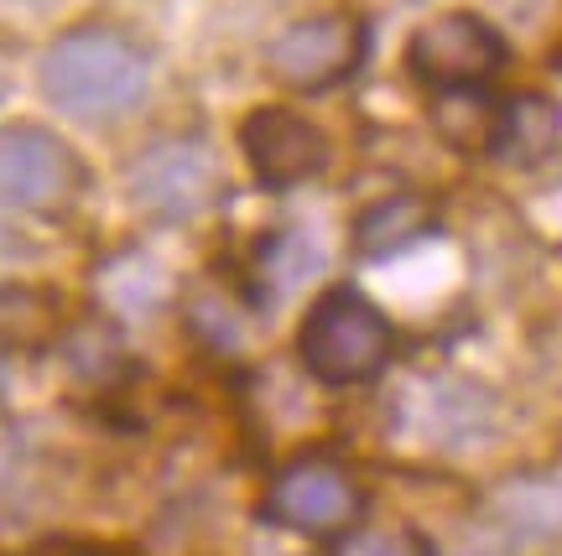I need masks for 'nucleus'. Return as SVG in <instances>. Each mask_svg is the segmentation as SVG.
I'll return each instance as SVG.
<instances>
[{"instance_id":"obj_10","label":"nucleus","mask_w":562,"mask_h":556,"mask_svg":"<svg viewBox=\"0 0 562 556\" xmlns=\"http://www.w3.org/2000/svg\"><path fill=\"white\" fill-rule=\"evenodd\" d=\"M438 229V214H432V203L417 198V193H391V198L370 203L360 219H355V250L370 260L381 256H396L406 245H417Z\"/></svg>"},{"instance_id":"obj_4","label":"nucleus","mask_w":562,"mask_h":556,"mask_svg":"<svg viewBox=\"0 0 562 556\" xmlns=\"http://www.w3.org/2000/svg\"><path fill=\"white\" fill-rule=\"evenodd\" d=\"M510 47L495 21L474 16V11H442V16L422 21L412 42H406V68L422 89H480L505 68Z\"/></svg>"},{"instance_id":"obj_8","label":"nucleus","mask_w":562,"mask_h":556,"mask_svg":"<svg viewBox=\"0 0 562 556\" xmlns=\"http://www.w3.org/2000/svg\"><path fill=\"white\" fill-rule=\"evenodd\" d=\"M266 515L302 536H339L360 515V489L339 463H292L266 495Z\"/></svg>"},{"instance_id":"obj_12","label":"nucleus","mask_w":562,"mask_h":556,"mask_svg":"<svg viewBox=\"0 0 562 556\" xmlns=\"http://www.w3.org/2000/svg\"><path fill=\"white\" fill-rule=\"evenodd\" d=\"M334 556H432V546L406 525H364L334 546Z\"/></svg>"},{"instance_id":"obj_5","label":"nucleus","mask_w":562,"mask_h":556,"mask_svg":"<svg viewBox=\"0 0 562 556\" xmlns=\"http://www.w3.org/2000/svg\"><path fill=\"white\" fill-rule=\"evenodd\" d=\"M370 47V26L355 11H323V16L292 21L286 32L271 37L266 47V73L281 89H297V94H318L344 83L355 68L364 63Z\"/></svg>"},{"instance_id":"obj_1","label":"nucleus","mask_w":562,"mask_h":556,"mask_svg":"<svg viewBox=\"0 0 562 556\" xmlns=\"http://www.w3.org/2000/svg\"><path fill=\"white\" fill-rule=\"evenodd\" d=\"M37 83L58 115L79 125H115L151 94V58L121 26H74L42 53Z\"/></svg>"},{"instance_id":"obj_14","label":"nucleus","mask_w":562,"mask_h":556,"mask_svg":"<svg viewBox=\"0 0 562 556\" xmlns=\"http://www.w3.org/2000/svg\"><path fill=\"white\" fill-rule=\"evenodd\" d=\"M5 385H11V370H5V349H0V400H5Z\"/></svg>"},{"instance_id":"obj_7","label":"nucleus","mask_w":562,"mask_h":556,"mask_svg":"<svg viewBox=\"0 0 562 556\" xmlns=\"http://www.w3.org/2000/svg\"><path fill=\"white\" fill-rule=\"evenodd\" d=\"M240 151L250 161L256 182L271 188V193L313 182L334 157L323 125H313L307 115L286 110V104H261V110H250L240 120Z\"/></svg>"},{"instance_id":"obj_9","label":"nucleus","mask_w":562,"mask_h":556,"mask_svg":"<svg viewBox=\"0 0 562 556\" xmlns=\"http://www.w3.org/2000/svg\"><path fill=\"white\" fill-rule=\"evenodd\" d=\"M558 140H562V104L547 100V94H516L495 115L490 151L505 157L510 167H537V161H547L558 151Z\"/></svg>"},{"instance_id":"obj_3","label":"nucleus","mask_w":562,"mask_h":556,"mask_svg":"<svg viewBox=\"0 0 562 556\" xmlns=\"http://www.w3.org/2000/svg\"><path fill=\"white\" fill-rule=\"evenodd\" d=\"M125 193L140 214L161 224H193L224 198V172L220 157L203 140L172 136L146 146L131 167H125Z\"/></svg>"},{"instance_id":"obj_11","label":"nucleus","mask_w":562,"mask_h":556,"mask_svg":"<svg viewBox=\"0 0 562 556\" xmlns=\"http://www.w3.org/2000/svg\"><path fill=\"white\" fill-rule=\"evenodd\" d=\"M495 115H501V104L480 100L474 89H442V100H438V131L459 151H490Z\"/></svg>"},{"instance_id":"obj_13","label":"nucleus","mask_w":562,"mask_h":556,"mask_svg":"<svg viewBox=\"0 0 562 556\" xmlns=\"http://www.w3.org/2000/svg\"><path fill=\"white\" fill-rule=\"evenodd\" d=\"M261 271L286 292V286H297L302 276L318 271V250H307V239H302L297 229H286V235H277L261 250Z\"/></svg>"},{"instance_id":"obj_6","label":"nucleus","mask_w":562,"mask_h":556,"mask_svg":"<svg viewBox=\"0 0 562 556\" xmlns=\"http://www.w3.org/2000/svg\"><path fill=\"white\" fill-rule=\"evenodd\" d=\"M83 188L74 146L42 125L0 131V214H53Z\"/></svg>"},{"instance_id":"obj_2","label":"nucleus","mask_w":562,"mask_h":556,"mask_svg":"<svg viewBox=\"0 0 562 556\" xmlns=\"http://www.w3.org/2000/svg\"><path fill=\"white\" fill-rule=\"evenodd\" d=\"M391 349H396L391 318L364 292H355V286L323 292L297 328L302 370L318 385H334V390L375 379L391 364Z\"/></svg>"}]
</instances>
